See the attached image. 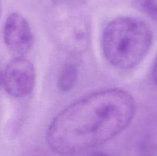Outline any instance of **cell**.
<instances>
[{
  "mask_svg": "<svg viewBox=\"0 0 157 156\" xmlns=\"http://www.w3.org/2000/svg\"><path fill=\"white\" fill-rule=\"evenodd\" d=\"M153 40V32L147 23L134 17L122 16L106 24L101 35V47L112 66L130 70L145 58Z\"/></svg>",
  "mask_w": 157,
  "mask_h": 156,
  "instance_id": "7a4b0ae2",
  "label": "cell"
},
{
  "mask_svg": "<svg viewBox=\"0 0 157 156\" xmlns=\"http://www.w3.org/2000/svg\"><path fill=\"white\" fill-rule=\"evenodd\" d=\"M88 156H109L108 154H107L106 153L101 152V151H97V152H94L92 154H90Z\"/></svg>",
  "mask_w": 157,
  "mask_h": 156,
  "instance_id": "ba28073f",
  "label": "cell"
},
{
  "mask_svg": "<svg viewBox=\"0 0 157 156\" xmlns=\"http://www.w3.org/2000/svg\"><path fill=\"white\" fill-rule=\"evenodd\" d=\"M35 70L33 64L25 58H15L8 64L3 73V86L11 96L23 98L34 90Z\"/></svg>",
  "mask_w": 157,
  "mask_h": 156,
  "instance_id": "3957f363",
  "label": "cell"
},
{
  "mask_svg": "<svg viewBox=\"0 0 157 156\" xmlns=\"http://www.w3.org/2000/svg\"><path fill=\"white\" fill-rule=\"evenodd\" d=\"M3 86V73L0 71V87Z\"/></svg>",
  "mask_w": 157,
  "mask_h": 156,
  "instance_id": "9c48e42d",
  "label": "cell"
},
{
  "mask_svg": "<svg viewBox=\"0 0 157 156\" xmlns=\"http://www.w3.org/2000/svg\"><path fill=\"white\" fill-rule=\"evenodd\" d=\"M152 75H153V79L154 81L155 84L157 87V58L155 61L153 67V71H152Z\"/></svg>",
  "mask_w": 157,
  "mask_h": 156,
  "instance_id": "52a82bcc",
  "label": "cell"
},
{
  "mask_svg": "<svg viewBox=\"0 0 157 156\" xmlns=\"http://www.w3.org/2000/svg\"><path fill=\"white\" fill-rule=\"evenodd\" d=\"M78 79V66L71 62H67L62 66L58 73L57 86L63 93L70 92L76 86Z\"/></svg>",
  "mask_w": 157,
  "mask_h": 156,
  "instance_id": "5b68a950",
  "label": "cell"
},
{
  "mask_svg": "<svg viewBox=\"0 0 157 156\" xmlns=\"http://www.w3.org/2000/svg\"><path fill=\"white\" fill-rule=\"evenodd\" d=\"M133 96L121 89L94 92L60 112L46 132L49 148L73 155L105 143L122 132L134 118Z\"/></svg>",
  "mask_w": 157,
  "mask_h": 156,
  "instance_id": "6da1fadb",
  "label": "cell"
},
{
  "mask_svg": "<svg viewBox=\"0 0 157 156\" xmlns=\"http://www.w3.org/2000/svg\"><path fill=\"white\" fill-rule=\"evenodd\" d=\"M135 7L157 23V0H133Z\"/></svg>",
  "mask_w": 157,
  "mask_h": 156,
  "instance_id": "8992f818",
  "label": "cell"
},
{
  "mask_svg": "<svg viewBox=\"0 0 157 156\" xmlns=\"http://www.w3.org/2000/svg\"><path fill=\"white\" fill-rule=\"evenodd\" d=\"M6 47L15 58H25L34 44V35L27 20L18 13L8 16L3 28Z\"/></svg>",
  "mask_w": 157,
  "mask_h": 156,
  "instance_id": "277c9868",
  "label": "cell"
}]
</instances>
